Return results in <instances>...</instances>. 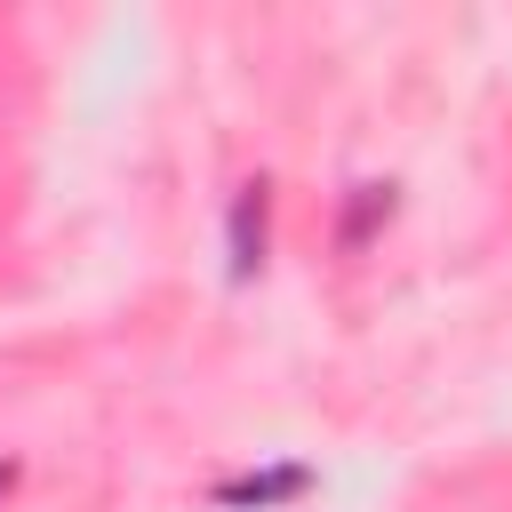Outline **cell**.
I'll use <instances>...</instances> for the list:
<instances>
[{
    "instance_id": "6da1fadb",
    "label": "cell",
    "mask_w": 512,
    "mask_h": 512,
    "mask_svg": "<svg viewBox=\"0 0 512 512\" xmlns=\"http://www.w3.org/2000/svg\"><path fill=\"white\" fill-rule=\"evenodd\" d=\"M264 240H272V184L248 176L232 192V216H224V248H232V280H256L264 272Z\"/></svg>"
},
{
    "instance_id": "7a4b0ae2",
    "label": "cell",
    "mask_w": 512,
    "mask_h": 512,
    "mask_svg": "<svg viewBox=\"0 0 512 512\" xmlns=\"http://www.w3.org/2000/svg\"><path fill=\"white\" fill-rule=\"evenodd\" d=\"M304 488H312L304 464H272V472H240V480H224L216 504H224V512H272V504H296Z\"/></svg>"
},
{
    "instance_id": "3957f363",
    "label": "cell",
    "mask_w": 512,
    "mask_h": 512,
    "mask_svg": "<svg viewBox=\"0 0 512 512\" xmlns=\"http://www.w3.org/2000/svg\"><path fill=\"white\" fill-rule=\"evenodd\" d=\"M384 216H392V184H360V192H352V216H344V248H360Z\"/></svg>"
},
{
    "instance_id": "277c9868",
    "label": "cell",
    "mask_w": 512,
    "mask_h": 512,
    "mask_svg": "<svg viewBox=\"0 0 512 512\" xmlns=\"http://www.w3.org/2000/svg\"><path fill=\"white\" fill-rule=\"evenodd\" d=\"M8 488H16V464H0V496H8Z\"/></svg>"
}]
</instances>
